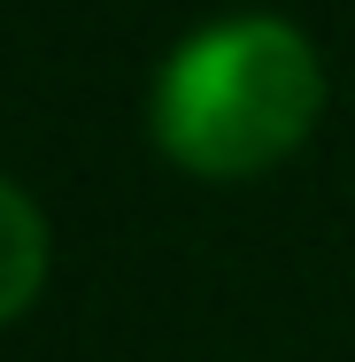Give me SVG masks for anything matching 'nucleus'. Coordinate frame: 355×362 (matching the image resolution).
I'll list each match as a JSON object with an SVG mask.
<instances>
[{"label":"nucleus","instance_id":"obj_1","mask_svg":"<svg viewBox=\"0 0 355 362\" xmlns=\"http://www.w3.org/2000/svg\"><path fill=\"white\" fill-rule=\"evenodd\" d=\"M325 70L278 16H232L193 31L154 85V139L193 177H255L317 132Z\"/></svg>","mask_w":355,"mask_h":362},{"label":"nucleus","instance_id":"obj_2","mask_svg":"<svg viewBox=\"0 0 355 362\" xmlns=\"http://www.w3.org/2000/svg\"><path fill=\"white\" fill-rule=\"evenodd\" d=\"M39 278H47V223L0 177V324H16L39 300Z\"/></svg>","mask_w":355,"mask_h":362}]
</instances>
